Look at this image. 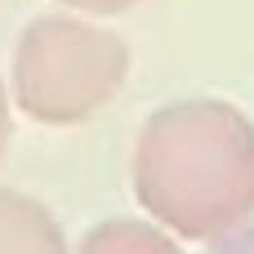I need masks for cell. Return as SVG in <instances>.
Masks as SVG:
<instances>
[{
    "label": "cell",
    "mask_w": 254,
    "mask_h": 254,
    "mask_svg": "<svg viewBox=\"0 0 254 254\" xmlns=\"http://www.w3.org/2000/svg\"><path fill=\"white\" fill-rule=\"evenodd\" d=\"M205 254H254V214L241 219L237 228H228L223 237L205 241Z\"/></svg>",
    "instance_id": "5b68a950"
},
{
    "label": "cell",
    "mask_w": 254,
    "mask_h": 254,
    "mask_svg": "<svg viewBox=\"0 0 254 254\" xmlns=\"http://www.w3.org/2000/svg\"><path fill=\"white\" fill-rule=\"evenodd\" d=\"M58 4H67V9H80V13L112 18V13H129V9H134V4H143V0H58Z\"/></svg>",
    "instance_id": "8992f818"
},
{
    "label": "cell",
    "mask_w": 254,
    "mask_h": 254,
    "mask_svg": "<svg viewBox=\"0 0 254 254\" xmlns=\"http://www.w3.org/2000/svg\"><path fill=\"white\" fill-rule=\"evenodd\" d=\"M76 254H183L174 232L152 219H103L80 237Z\"/></svg>",
    "instance_id": "277c9868"
},
{
    "label": "cell",
    "mask_w": 254,
    "mask_h": 254,
    "mask_svg": "<svg viewBox=\"0 0 254 254\" xmlns=\"http://www.w3.org/2000/svg\"><path fill=\"white\" fill-rule=\"evenodd\" d=\"M129 80V45L112 27L80 13H45L27 22L13 49V103L36 125H85Z\"/></svg>",
    "instance_id": "7a4b0ae2"
},
{
    "label": "cell",
    "mask_w": 254,
    "mask_h": 254,
    "mask_svg": "<svg viewBox=\"0 0 254 254\" xmlns=\"http://www.w3.org/2000/svg\"><path fill=\"white\" fill-rule=\"evenodd\" d=\"M129 183L152 223L214 241L254 214V121L223 98H174L134 138Z\"/></svg>",
    "instance_id": "6da1fadb"
},
{
    "label": "cell",
    "mask_w": 254,
    "mask_h": 254,
    "mask_svg": "<svg viewBox=\"0 0 254 254\" xmlns=\"http://www.w3.org/2000/svg\"><path fill=\"white\" fill-rule=\"evenodd\" d=\"M0 254H67L58 214L18 188H0Z\"/></svg>",
    "instance_id": "3957f363"
},
{
    "label": "cell",
    "mask_w": 254,
    "mask_h": 254,
    "mask_svg": "<svg viewBox=\"0 0 254 254\" xmlns=\"http://www.w3.org/2000/svg\"><path fill=\"white\" fill-rule=\"evenodd\" d=\"M9 138H13V116H9V89L0 80V156L9 152Z\"/></svg>",
    "instance_id": "52a82bcc"
}]
</instances>
